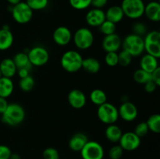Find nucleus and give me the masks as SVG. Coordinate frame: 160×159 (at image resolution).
<instances>
[{"instance_id": "nucleus-35", "label": "nucleus", "mask_w": 160, "mask_h": 159, "mask_svg": "<svg viewBox=\"0 0 160 159\" xmlns=\"http://www.w3.org/2000/svg\"><path fill=\"white\" fill-rule=\"evenodd\" d=\"M105 62L109 67L117 66L118 65V53L106 52L105 55Z\"/></svg>"}, {"instance_id": "nucleus-25", "label": "nucleus", "mask_w": 160, "mask_h": 159, "mask_svg": "<svg viewBox=\"0 0 160 159\" xmlns=\"http://www.w3.org/2000/svg\"><path fill=\"white\" fill-rule=\"evenodd\" d=\"M14 84L11 78L2 76L0 78V97L7 98L12 94Z\"/></svg>"}, {"instance_id": "nucleus-18", "label": "nucleus", "mask_w": 160, "mask_h": 159, "mask_svg": "<svg viewBox=\"0 0 160 159\" xmlns=\"http://www.w3.org/2000/svg\"><path fill=\"white\" fill-rule=\"evenodd\" d=\"M88 141V138L85 134L82 132H77L70 137L68 143L69 147L71 151L80 152Z\"/></svg>"}, {"instance_id": "nucleus-37", "label": "nucleus", "mask_w": 160, "mask_h": 159, "mask_svg": "<svg viewBox=\"0 0 160 159\" xmlns=\"http://www.w3.org/2000/svg\"><path fill=\"white\" fill-rule=\"evenodd\" d=\"M149 132L148 130V126L146 124V122H142V123H139L137 126L134 128V132L137 136H138L140 138L145 137V136L148 134V132Z\"/></svg>"}, {"instance_id": "nucleus-4", "label": "nucleus", "mask_w": 160, "mask_h": 159, "mask_svg": "<svg viewBox=\"0 0 160 159\" xmlns=\"http://www.w3.org/2000/svg\"><path fill=\"white\" fill-rule=\"evenodd\" d=\"M145 2L143 0H123L120 5L124 17L138 20L144 16Z\"/></svg>"}, {"instance_id": "nucleus-38", "label": "nucleus", "mask_w": 160, "mask_h": 159, "mask_svg": "<svg viewBox=\"0 0 160 159\" xmlns=\"http://www.w3.org/2000/svg\"><path fill=\"white\" fill-rule=\"evenodd\" d=\"M44 159H59L60 155L59 153L56 148L54 147H47L44 150L42 154Z\"/></svg>"}, {"instance_id": "nucleus-15", "label": "nucleus", "mask_w": 160, "mask_h": 159, "mask_svg": "<svg viewBox=\"0 0 160 159\" xmlns=\"http://www.w3.org/2000/svg\"><path fill=\"white\" fill-rule=\"evenodd\" d=\"M68 103L75 109H81L86 105L87 97L82 90L79 89H73L70 90L67 97Z\"/></svg>"}, {"instance_id": "nucleus-5", "label": "nucleus", "mask_w": 160, "mask_h": 159, "mask_svg": "<svg viewBox=\"0 0 160 159\" xmlns=\"http://www.w3.org/2000/svg\"><path fill=\"white\" fill-rule=\"evenodd\" d=\"M72 39L74 45L79 50H87L93 45L95 37L89 28H78L73 34Z\"/></svg>"}, {"instance_id": "nucleus-39", "label": "nucleus", "mask_w": 160, "mask_h": 159, "mask_svg": "<svg viewBox=\"0 0 160 159\" xmlns=\"http://www.w3.org/2000/svg\"><path fill=\"white\" fill-rule=\"evenodd\" d=\"M132 34L141 36L142 37L147 34L146 26L143 23H142V22H138V23H134L132 26Z\"/></svg>"}, {"instance_id": "nucleus-12", "label": "nucleus", "mask_w": 160, "mask_h": 159, "mask_svg": "<svg viewBox=\"0 0 160 159\" xmlns=\"http://www.w3.org/2000/svg\"><path fill=\"white\" fill-rule=\"evenodd\" d=\"M119 118H121L125 122H133L137 118L138 110L134 103L128 101L122 102L118 108Z\"/></svg>"}, {"instance_id": "nucleus-27", "label": "nucleus", "mask_w": 160, "mask_h": 159, "mask_svg": "<svg viewBox=\"0 0 160 159\" xmlns=\"http://www.w3.org/2000/svg\"><path fill=\"white\" fill-rule=\"evenodd\" d=\"M89 98H90L91 101L96 106L101 105L107 101V96H106V92L98 88L94 89L93 90L91 91Z\"/></svg>"}, {"instance_id": "nucleus-14", "label": "nucleus", "mask_w": 160, "mask_h": 159, "mask_svg": "<svg viewBox=\"0 0 160 159\" xmlns=\"http://www.w3.org/2000/svg\"><path fill=\"white\" fill-rule=\"evenodd\" d=\"M121 45V37L116 33L105 36L102 41V47L106 52H117Z\"/></svg>"}, {"instance_id": "nucleus-31", "label": "nucleus", "mask_w": 160, "mask_h": 159, "mask_svg": "<svg viewBox=\"0 0 160 159\" xmlns=\"http://www.w3.org/2000/svg\"><path fill=\"white\" fill-rule=\"evenodd\" d=\"M116 30H117V24L106 20L99 26L100 32L105 36L115 34Z\"/></svg>"}, {"instance_id": "nucleus-41", "label": "nucleus", "mask_w": 160, "mask_h": 159, "mask_svg": "<svg viewBox=\"0 0 160 159\" xmlns=\"http://www.w3.org/2000/svg\"><path fill=\"white\" fill-rule=\"evenodd\" d=\"M156 87H157V85H156L152 80L148 81V82H147L146 84H144V89H145V91L148 94L153 93V92L156 90Z\"/></svg>"}, {"instance_id": "nucleus-3", "label": "nucleus", "mask_w": 160, "mask_h": 159, "mask_svg": "<svg viewBox=\"0 0 160 159\" xmlns=\"http://www.w3.org/2000/svg\"><path fill=\"white\" fill-rule=\"evenodd\" d=\"M121 47L123 50L130 53L133 58L138 57L145 51L144 38L134 34H128L122 40Z\"/></svg>"}, {"instance_id": "nucleus-47", "label": "nucleus", "mask_w": 160, "mask_h": 159, "mask_svg": "<svg viewBox=\"0 0 160 159\" xmlns=\"http://www.w3.org/2000/svg\"><path fill=\"white\" fill-rule=\"evenodd\" d=\"M9 159H21V157H20V155L19 154H17V153H12Z\"/></svg>"}, {"instance_id": "nucleus-43", "label": "nucleus", "mask_w": 160, "mask_h": 159, "mask_svg": "<svg viewBox=\"0 0 160 159\" xmlns=\"http://www.w3.org/2000/svg\"><path fill=\"white\" fill-rule=\"evenodd\" d=\"M108 2V0H92V5L93 8L96 9H102L106 6Z\"/></svg>"}, {"instance_id": "nucleus-29", "label": "nucleus", "mask_w": 160, "mask_h": 159, "mask_svg": "<svg viewBox=\"0 0 160 159\" xmlns=\"http://www.w3.org/2000/svg\"><path fill=\"white\" fill-rule=\"evenodd\" d=\"M133 79L138 84H145L148 81L152 80L151 73L139 68L134 71V74H133Z\"/></svg>"}, {"instance_id": "nucleus-10", "label": "nucleus", "mask_w": 160, "mask_h": 159, "mask_svg": "<svg viewBox=\"0 0 160 159\" xmlns=\"http://www.w3.org/2000/svg\"><path fill=\"white\" fill-rule=\"evenodd\" d=\"M28 56L32 66H42L49 60L48 50L42 46H35L28 50Z\"/></svg>"}, {"instance_id": "nucleus-44", "label": "nucleus", "mask_w": 160, "mask_h": 159, "mask_svg": "<svg viewBox=\"0 0 160 159\" xmlns=\"http://www.w3.org/2000/svg\"><path fill=\"white\" fill-rule=\"evenodd\" d=\"M8 104H9V103H8L6 98L0 97V114H1V115L6 111V109L7 108Z\"/></svg>"}, {"instance_id": "nucleus-33", "label": "nucleus", "mask_w": 160, "mask_h": 159, "mask_svg": "<svg viewBox=\"0 0 160 159\" xmlns=\"http://www.w3.org/2000/svg\"><path fill=\"white\" fill-rule=\"evenodd\" d=\"M133 57L130 53L125 50H122L120 53H118V65L123 67H127L131 65L132 62Z\"/></svg>"}, {"instance_id": "nucleus-40", "label": "nucleus", "mask_w": 160, "mask_h": 159, "mask_svg": "<svg viewBox=\"0 0 160 159\" xmlns=\"http://www.w3.org/2000/svg\"><path fill=\"white\" fill-rule=\"evenodd\" d=\"M12 151L6 145L0 144V159H9Z\"/></svg>"}, {"instance_id": "nucleus-8", "label": "nucleus", "mask_w": 160, "mask_h": 159, "mask_svg": "<svg viewBox=\"0 0 160 159\" xmlns=\"http://www.w3.org/2000/svg\"><path fill=\"white\" fill-rule=\"evenodd\" d=\"M144 38V48L147 54L160 58V32L152 31L147 32Z\"/></svg>"}, {"instance_id": "nucleus-30", "label": "nucleus", "mask_w": 160, "mask_h": 159, "mask_svg": "<svg viewBox=\"0 0 160 159\" xmlns=\"http://www.w3.org/2000/svg\"><path fill=\"white\" fill-rule=\"evenodd\" d=\"M34 85H35V80L31 75L20 79L19 82V87L23 92H30L34 88Z\"/></svg>"}, {"instance_id": "nucleus-24", "label": "nucleus", "mask_w": 160, "mask_h": 159, "mask_svg": "<svg viewBox=\"0 0 160 159\" xmlns=\"http://www.w3.org/2000/svg\"><path fill=\"white\" fill-rule=\"evenodd\" d=\"M81 69L91 74H95L99 72L100 69H101V63L95 58H85V59H83Z\"/></svg>"}, {"instance_id": "nucleus-45", "label": "nucleus", "mask_w": 160, "mask_h": 159, "mask_svg": "<svg viewBox=\"0 0 160 159\" xmlns=\"http://www.w3.org/2000/svg\"><path fill=\"white\" fill-rule=\"evenodd\" d=\"M17 71H18V76L20 79L26 77L30 75V70L28 69H19V70H17Z\"/></svg>"}, {"instance_id": "nucleus-1", "label": "nucleus", "mask_w": 160, "mask_h": 159, "mask_svg": "<svg viewBox=\"0 0 160 159\" xmlns=\"http://www.w3.org/2000/svg\"><path fill=\"white\" fill-rule=\"evenodd\" d=\"M25 110L18 103H10L2 114V122L9 126H17L25 119Z\"/></svg>"}, {"instance_id": "nucleus-34", "label": "nucleus", "mask_w": 160, "mask_h": 159, "mask_svg": "<svg viewBox=\"0 0 160 159\" xmlns=\"http://www.w3.org/2000/svg\"><path fill=\"white\" fill-rule=\"evenodd\" d=\"M70 6L77 10H84L90 7L92 0H69Z\"/></svg>"}, {"instance_id": "nucleus-26", "label": "nucleus", "mask_w": 160, "mask_h": 159, "mask_svg": "<svg viewBox=\"0 0 160 159\" xmlns=\"http://www.w3.org/2000/svg\"><path fill=\"white\" fill-rule=\"evenodd\" d=\"M12 60H13L17 70H19V69H28V70H31V67H32V65L31 64L29 59H28V54L24 51L17 53L14 55Z\"/></svg>"}, {"instance_id": "nucleus-23", "label": "nucleus", "mask_w": 160, "mask_h": 159, "mask_svg": "<svg viewBox=\"0 0 160 159\" xmlns=\"http://www.w3.org/2000/svg\"><path fill=\"white\" fill-rule=\"evenodd\" d=\"M123 132L119 126L114 124L107 125L106 130H105V136L106 138L111 143H118L121 137Z\"/></svg>"}, {"instance_id": "nucleus-22", "label": "nucleus", "mask_w": 160, "mask_h": 159, "mask_svg": "<svg viewBox=\"0 0 160 159\" xmlns=\"http://www.w3.org/2000/svg\"><path fill=\"white\" fill-rule=\"evenodd\" d=\"M14 41L13 34L10 29H0V51H6L12 47Z\"/></svg>"}, {"instance_id": "nucleus-28", "label": "nucleus", "mask_w": 160, "mask_h": 159, "mask_svg": "<svg viewBox=\"0 0 160 159\" xmlns=\"http://www.w3.org/2000/svg\"><path fill=\"white\" fill-rule=\"evenodd\" d=\"M148 130L155 133H159L160 132V115L159 114H152L148 117L146 121Z\"/></svg>"}, {"instance_id": "nucleus-19", "label": "nucleus", "mask_w": 160, "mask_h": 159, "mask_svg": "<svg viewBox=\"0 0 160 159\" xmlns=\"http://www.w3.org/2000/svg\"><path fill=\"white\" fill-rule=\"evenodd\" d=\"M157 58L151 55L145 54L142 56L140 59V69L148 72V73H152L154 70L159 66V62H158Z\"/></svg>"}, {"instance_id": "nucleus-11", "label": "nucleus", "mask_w": 160, "mask_h": 159, "mask_svg": "<svg viewBox=\"0 0 160 159\" xmlns=\"http://www.w3.org/2000/svg\"><path fill=\"white\" fill-rule=\"evenodd\" d=\"M119 145L123 151H133L137 150L141 145V138L131 131L123 132L119 140Z\"/></svg>"}, {"instance_id": "nucleus-32", "label": "nucleus", "mask_w": 160, "mask_h": 159, "mask_svg": "<svg viewBox=\"0 0 160 159\" xmlns=\"http://www.w3.org/2000/svg\"><path fill=\"white\" fill-rule=\"evenodd\" d=\"M25 2L33 11L45 9L48 5V0H26Z\"/></svg>"}, {"instance_id": "nucleus-2", "label": "nucleus", "mask_w": 160, "mask_h": 159, "mask_svg": "<svg viewBox=\"0 0 160 159\" xmlns=\"http://www.w3.org/2000/svg\"><path fill=\"white\" fill-rule=\"evenodd\" d=\"M83 57L75 50H68L62 54L60 59L61 66L68 73H76L81 70Z\"/></svg>"}, {"instance_id": "nucleus-46", "label": "nucleus", "mask_w": 160, "mask_h": 159, "mask_svg": "<svg viewBox=\"0 0 160 159\" xmlns=\"http://www.w3.org/2000/svg\"><path fill=\"white\" fill-rule=\"evenodd\" d=\"M6 1H7V2L9 3L10 6H15V5H17V3L20 2L21 0H6Z\"/></svg>"}, {"instance_id": "nucleus-49", "label": "nucleus", "mask_w": 160, "mask_h": 159, "mask_svg": "<svg viewBox=\"0 0 160 159\" xmlns=\"http://www.w3.org/2000/svg\"><path fill=\"white\" fill-rule=\"evenodd\" d=\"M143 1H145V0H143Z\"/></svg>"}, {"instance_id": "nucleus-7", "label": "nucleus", "mask_w": 160, "mask_h": 159, "mask_svg": "<svg viewBox=\"0 0 160 159\" xmlns=\"http://www.w3.org/2000/svg\"><path fill=\"white\" fill-rule=\"evenodd\" d=\"M10 12L14 21L20 24H26L32 19L34 11L25 2L21 1L15 6H11Z\"/></svg>"}, {"instance_id": "nucleus-42", "label": "nucleus", "mask_w": 160, "mask_h": 159, "mask_svg": "<svg viewBox=\"0 0 160 159\" xmlns=\"http://www.w3.org/2000/svg\"><path fill=\"white\" fill-rule=\"evenodd\" d=\"M152 80L157 85V87L160 86V68L158 67L156 70L151 73Z\"/></svg>"}, {"instance_id": "nucleus-20", "label": "nucleus", "mask_w": 160, "mask_h": 159, "mask_svg": "<svg viewBox=\"0 0 160 159\" xmlns=\"http://www.w3.org/2000/svg\"><path fill=\"white\" fill-rule=\"evenodd\" d=\"M0 71H1L2 76L4 77H13L17 73V68L12 59L6 58V59H2L0 62Z\"/></svg>"}, {"instance_id": "nucleus-16", "label": "nucleus", "mask_w": 160, "mask_h": 159, "mask_svg": "<svg viewBox=\"0 0 160 159\" xmlns=\"http://www.w3.org/2000/svg\"><path fill=\"white\" fill-rule=\"evenodd\" d=\"M106 20L105 11L102 9L93 8L88 11L85 15V21L92 27H99L100 25Z\"/></svg>"}, {"instance_id": "nucleus-21", "label": "nucleus", "mask_w": 160, "mask_h": 159, "mask_svg": "<svg viewBox=\"0 0 160 159\" xmlns=\"http://www.w3.org/2000/svg\"><path fill=\"white\" fill-rule=\"evenodd\" d=\"M105 15H106V20H109L115 24L120 23L124 18V14L120 6H110L105 12Z\"/></svg>"}, {"instance_id": "nucleus-9", "label": "nucleus", "mask_w": 160, "mask_h": 159, "mask_svg": "<svg viewBox=\"0 0 160 159\" xmlns=\"http://www.w3.org/2000/svg\"><path fill=\"white\" fill-rule=\"evenodd\" d=\"M80 152L82 159H103L105 154L101 143L95 140H88Z\"/></svg>"}, {"instance_id": "nucleus-6", "label": "nucleus", "mask_w": 160, "mask_h": 159, "mask_svg": "<svg viewBox=\"0 0 160 159\" xmlns=\"http://www.w3.org/2000/svg\"><path fill=\"white\" fill-rule=\"evenodd\" d=\"M97 115L100 121L106 125L114 124L119 119L118 108L112 103L106 101L104 104L98 106Z\"/></svg>"}, {"instance_id": "nucleus-36", "label": "nucleus", "mask_w": 160, "mask_h": 159, "mask_svg": "<svg viewBox=\"0 0 160 159\" xmlns=\"http://www.w3.org/2000/svg\"><path fill=\"white\" fill-rule=\"evenodd\" d=\"M123 150L120 145H114L109 149L108 155L110 159H120L123 154Z\"/></svg>"}, {"instance_id": "nucleus-17", "label": "nucleus", "mask_w": 160, "mask_h": 159, "mask_svg": "<svg viewBox=\"0 0 160 159\" xmlns=\"http://www.w3.org/2000/svg\"><path fill=\"white\" fill-rule=\"evenodd\" d=\"M144 15L152 22L160 20V3L157 1H151L145 6Z\"/></svg>"}, {"instance_id": "nucleus-48", "label": "nucleus", "mask_w": 160, "mask_h": 159, "mask_svg": "<svg viewBox=\"0 0 160 159\" xmlns=\"http://www.w3.org/2000/svg\"><path fill=\"white\" fill-rule=\"evenodd\" d=\"M2 73H1V71H0V78H1V77H2Z\"/></svg>"}, {"instance_id": "nucleus-13", "label": "nucleus", "mask_w": 160, "mask_h": 159, "mask_svg": "<svg viewBox=\"0 0 160 159\" xmlns=\"http://www.w3.org/2000/svg\"><path fill=\"white\" fill-rule=\"evenodd\" d=\"M72 33L68 27L59 26L54 30L52 38L55 43L59 46H66L72 41Z\"/></svg>"}]
</instances>
